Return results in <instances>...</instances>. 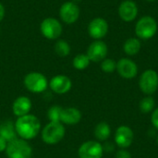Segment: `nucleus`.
<instances>
[{
    "label": "nucleus",
    "instance_id": "1",
    "mask_svg": "<svg viewBox=\"0 0 158 158\" xmlns=\"http://www.w3.org/2000/svg\"><path fill=\"white\" fill-rule=\"evenodd\" d=\"M15 130L20 139L25 141L32 140L41 131V122L36 116L28 114L17 118L15 121Z\"/></svg>",
    "mask_w": 158,
    "mask_h": 158
},
{
    "label": "nucleus",
    "instance_id": "2",
    "mask_svg": "<svg viewBox=\"0 0 158 158\" xmlns=\"http://www.w3.org/2000/svg\"><path fill=\"white\" fill-rule=\"evenodd\" d=\"M158 23L156 19L152 16H143L140 18L135 24L134 32L140 40H150L157 33Z\"/></svg>",
    "mask_w": 158,
    "mask_h": 158
},
{
    "label": "nucleus",
    "instance_id": "3",
    "mask_svg": "<svg viewBox=\"0 0 158 158\" xmlns=\"http://www.w3.org/2000/svg\"><path fill=\"white\" fill-rule=\"evenodd\" d=\"M66 134V129L61 122L50 121L42 130L41 137L44 143L55 145L61 142Z\"/></svg>",
    "mask_w": 158,
    "mask_h": 158
},
{
    "label": "nucleus",
    "instance_id": "4",
    "mask_svg": "<svg viewBox=\"0 0 158 158\" xmlns=\"http://www.w3.org/2000/svg\"><path fill=\"white\" fill-rule=\"evenodd\" d=\"M6 155L7 158H31L32 148L30 143L20 138L7 143Z\"/></svg>",
    "mask_w": 158,
    "mask_h": 158
},
{
    "label": "nucleus",
    "instance_id": "5",
    "mask_svg": "<svg viewBox=\"0 0 158 158\" xmlns=\"http://www.w3.org/2000/svg\"><path fill=\"white\" fill-rule=\"evenodd\" d=\"M24 85L28 91L33 94H41L44 92L48 87V81L46 77L36 71L28 73L23 80Z\"/></svg>",
    "mask_w": 158,
    "mask_h": 158
},
{
    "label": "nucleus",
    "instance_id": "6",
    "mask_svg": "<svg viewBox=\"0 0 158 158\" xmlns=\"http://www.w3.org/2000/svg\"><path fill=\"white\" fill-rule=\"evenodd\" d=\"M141 91L148 95L156 92L158 88V74L154 69H146L143 71L139 80Z\"/></svg>",
    "mask_w": 158,
    "mask_h": 158
},
{
    "label": "nucleus",
    "instance_id": "7",
    "mask_svg": "<svg viewBox=\"0 0 158 158\" xmlns=\"http://www.w3.org/2000/svg\"><path fill=\"white\" fill-rule=\"evenodd\" d=\"M40 30L44 37L49 40L58 39L62 33V25L55 18L44 19L40 25Z\"/></svg>",
    "mask_w": 158,
    "mask_h": 158
},
{
    "label": "nucleus",
    "instance_id": "8",
    "mask_svg": "<svg viewBox=\"0 0 158 158\" xmlns=\"http://www.w3.org/2000/svg\"><path fill=\"white\" fill-rule=\"evenodd\" d=\"M118 17L126 23L134 21L139 15V7L133 0H123L118 8Z\"/></svg>",
    "mask_w": 158,
    "mask_h": 158
},
{
    "label": "nucleus",
    "instance_id": "9",
    "mask_svg": "<svg viewBox=\"0 0 158 158\" xmlns=\"http://www.w3.org/2000/svg\"><path fill=\"white\" fill-rule=\"evenodd\" d=\"M109 31V24L104 18H94L88 25V33L94 40H102Z\"/></svg>",
    "mask_w": 158,
    "mask_h": 158
},
{
    "label": "nucleus",
    "instance_id": "10",
    "mask_svg": "<svg viewBox=\"0 0 158 158\" xmlns=\"http://www.w3.org/2000/svg\"><path fill=\"white\" fill-rule=\"evenodd\" d=\"M81 14V9L77 3H74L73 1H68L65 2L59 9V16L63 22L67 24H73L75 23Z\"/></svg>",
    "mask_w": 158,
    "mask_h": 158
},
{
    "label": "nucleus",
    "instance_id": "11",
    "mask_svg": "<svg viewBox=\"0 0 158 158\" xmlns=\"http://www.w3.org/2000/svg\"><path fill=\"white\" fill-rule=\"evenodd\" d=\"M108 47L102 40H94L87 48L86 55L93 62H101L106 58Z\"/></svg>",
    "mask_w": 158,
    "mask_h": 158
},
{
    "label": "nucleus",
    "instance_id": "12",
    "mask_svg": "<svg viewBox=\"0 0 158 158\" xmlns=\"http://www.w3.org/2000/svg\"><path fill=\"white\" fill-rule=\"evenodd\" d=\"M104 154V147L95 141H88L83 143L79 150L78 155L80 158H102Z\"/></svg>",
    "mask_w": 158,
    "mask_h": 158
},
{
    "label": "nucleus",
    "instance_id": "13",
    "mask_svg": "<svg viewBox=\"0 0 158 158\" xmlns=\"http://www.w3.org/2000/svg\"><path fill=\"white\" fill-rule=\"evenodd\" d=\"M116 70L119 74L120 77L131 80L137 76L138 74V66L137 64L128 57L120 58L117 62V69Z\"/></svg>",
    "mask_w": 158,
    "mask_h": 158
},
{
    "label": "nucleus",
    "instance_id": "14",
    "mask_svg": "<svg viewBox=\"0 0 158 158\" xmlns=\"http://www.w3.org/2000/svg\"><path fill=\"white\" fill-rule=\"evenodd\" d=\"M48 86L55 94H65L70 91L72 87V81L66 75H56L50 80Z\"/></svg>",
    "mask_w": 158,
    "mask_h": 158
},
{
    "label": "nucleus",
    "instance_id": "15",
    "mask_svg": "<svg viewBox=\"0 0 158 158\" xmlns=\"http://www.w3.org/2000/svg\"><path fill=\"white\" fill-rule=\"evenodd\" d=\"M133 131L128 126H120L115 132V143L122 149L128 148L133 142Z\"/></svg>",
    "mask_w": 158,
    "mask_h": 158
},
{
    "label": "nucleus",
    "instance_id": "16",
    "mask_svg": "<svg viewBox=\"0 0 158 158\" xmlns=\"http://www.w3.org/2000/svg\"><path fill=\"white\" fill-rule=\"evenodd\" d=\"M31 109V101L27 96H19L16 98L12 104L13 114L19 118L25 115H28Z\"/></svg>",
    "mask_w": 158,
    "mask_h": 158
},
{
    "label": "nucleus",
    "instance_id": "17",
    "mask_svg": "<svg viewBox=\"0 0 158 158\" xmlns=\"http://www.w3.org/2000/svg\"><path fill=\"white\" fill-rule=\"evenodd\" d=\"M81 119V112L76 107L63 108L60 115V122L65 125H76Z\"/></svg>",
    "mask_w": 158,
    "mask_h": 158
},
{
    "label": "nucleus",
    "instance_id": "18",
    "mask_svg": "<svg viewBox=\"0 0 158 158\" xmlns=\"http://www.w3.org/2000/svg\"><path fill=\"white\" fill-rule=\"evenodd\" d=\"M0 136L7 143L17 138V132L15 130V123L11 120H5L0 124Z\"/></svg>",
    "mask_w": 158,
    "mask_h": 158
},
{
    "label": "nucleus",
    "instance_id": "19",
    "mask_svg": "<svg viewBox=\"0 0 158 158\" xmlns=\"http://www.w3.org/2000/svg\"><path fill=\"white\" fill-rule=\"evenodd\" d=\"M142 42L137 37H130L123 44V51L129 56H133L141 51Z\"/></svg>",
    "mask_w": 158,
    "mask_h": 158
},
{
    "label": "nucleus",
    "instance_id": "20",
    "mask_svg": "<svg viewBox=\"0 0 158 158\" xmlns=\"http://www.w3.org/2000/svg\"><path fill=\"white\" fill-rule=\"evenodd\" d=\"M111 129L110 126L106 122L98 123L94 128V137L98 141H106L110 137Z\"/></svg>",
    "mask_w": 158,
    "mask_h": 158
},
{
    "label": "nucleus",
    "instance_id": "21",
    "mask_svg": "<svg viewBox=\"0 0 158 158\" xmlns=\"http://www.w3.org/2000/svg\"><path fill=\"white\" fill-rule=\"evenodd\" d=\"M90 62H91V60L89 59V57L86 54H79L73 58L72 65L76 69L83 70L89 67Z\"/></svg>",
    "mask_w": 158,
    "mask_h": 158
},
{
    "label": "nucleus",
    "instance_id": "22",
    "mask_svg": "<svg viewBox=\"0 0 158 158\" xmlns=\"http://www.w3.org/2000/svg\"><path fill=\"white\" fill-rule=\"evenodd\" d=\"M55 52L57 56L65 57L70 53V45L65 40H58L55 44Z\"/></svg>",
    "mask_w": 158,
    "mask_h": 158
},
{
    "label": "nucleus",
    "instance_id": "23",
    "mask_svg": "<svg viewBox=\"0 0 158 158\" xmlns=\"http://www.w3.org/2000/svg\"><path fill=\"white\" fill-rule=\"evenodd\" d=\"M155 106H156V102H155L154 98L151 96L144 97L140 102V109L144 114L150 113L155 108Z\"/></svg>",
    "mask_w": 158,
    "mask_h": 158
},
{
    "label": "nucleus",
    "instance_id": "24",
    "mask_svg": "<svg viewBox=\"0 0 158 158\" xmlns=\"http://www.w3.org/2000/svg\"><path fill=\"white\" fill-rule=\"evenodd\" d=\"M62 107L60 106H52L47 111V118L49 121L60 122V115L62 112Z\"/></svg>",
    "mask_w": 158,
    "mask_h": 158
},
{
    "label": "nucleus",
    "instance_id": "25",
    "mask_svg": "<svg viewBox=\"0 0 158 158\" xmlns=\"http://www.w3.org/2000/svg\"><path fill=\"white\" fill-rule=\"evenodd\" d=\"M117 69V62L112 58H105L101 61V69L106 73H112Z\"/></svg>",
    "mask_w": 158,
    "mask_h": 158
},
{
    "label": "nucleus",
    "instance_id": "26",
    "mask_svg": "<svg viewBox=\"0 0 158 158\" xmlns=\"http://www.w3.org/2000/svg\"><path fill=\"white\" fill-rule=\"evenodd\" d=\"M116 158H131V155L126 150H119L116 154Z\"/></svg>",
    "mask_w": 158,
    "mask_h": 158
},
{
    "label": "nucleus",
    "instance_id": "27",
    "mask_svg": "<svg viewBox=\"0 0 158 158\" xmlns=\"http://www.w3.org/2000/svg\"><path fill=\"white\" fill-rule=\"evenodd\" d=\"M151 121H152L154 127L158 130V107L153 112L152 117H151Z\"/></svg>",
    "mask_w": 158,
    "mask_h": 158
},
{
    "label": "nucleus",
    "instance_id": "28",
    "mask_svg": "<svg viewBox=\"0 0 158 158\" xmlns=\"http://www.w3.org/2000/svg\"><path fill=\"white\" fill-rule=\"evenodd\" d=\"M6 145H7V142L0 136V153L6 151Z\"/></svg>",
    "mask_w": 158,
    "mask_h": 158
},
{
    "label": "nucleus",
    "instance_id": "29",
    "mask_svg": "<svg viewBox=\"0 0 158 158\" xmlns=\"http://www.w3.org/2000/svg\"><path fill=\"white\" fill-rule=\"evenodd\" d=\"M5 16V7L4 6L0 3V22L2 21V19H4Z\"/></svg>",
    "mask_w": 158,
    "mask_h": 158
},
{
    "label": "nucleus",
    "instance_id": "30",
    "mask_svg": "<svg viewBox=\"0 0 158 158\" xmlns=\"http://www.w3.org/2000/svg\"><path fill=\"white\" fill-rule=\"evenodd\" d=\"M144 1H146V2H148V3H154V2H156V1H157V0H144Z\"/></svg>",
    "mask_w": 158,
    "mask_h": 158
},
{
    "label": "nucleus",
    "instance_id": "31",
    "mask_svg": "<svg viewBox=\"0 0 158 158\" xmlns=\"http://www.w3.org/2000/svg\"><path fill=\"white\" fill-rule=\"evenodd\" d=\"M77 1H81V0H73V2H74V3H76Z\"/></svg>",
    "mask_w": 158,
    "mask_h": 158
},
{
    "label": "nucleus",
    "instance_id": "32",
    "mask_svg": "<svg viewBox=\"0 0 158 158\" xmlns=\"http://www.w3.org/2000/svg\"><path fill=\"white\" fill-rule=\"evenodd\" d=\"M156 142H157V144H158V135H157V138H156Z\"/></svg>",
    "mask_w": 158,
    "mask_h": 158
}]
</instances>
